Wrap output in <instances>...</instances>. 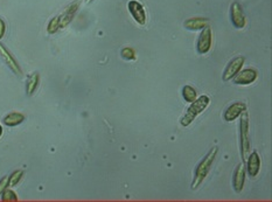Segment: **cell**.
Instances as JSON below:
<instances>
[{
    "label": "cell",
    "instance_id": "23",
    "mask_svg": "<svg viewBox=\"0 0 272 202\" xmlns=\"http://www.w3.org/2000/svg\"><path fill=\"white\" fill-rule=\"evenodd\" d=\"M5 33H6V24L5 21L0 18V41H1V39L4 38Z\"/></svg>",
    "mask_w": 272,
    "mask_h": 202
},
{
    "label": "cell",
    "instance_id": "13",
    "mask_svg": "<svg viewBox=\"0 0 272 202\" xmlns=\"http://www.w3.org/2000/svg\"><path fill=\"white\" fill-rule=\"evenodd\" d=\"M0 57L2 58V60L5 61V63L7 64L9 69L13 71V73L17 74V75H23V70H21L20 66H19L18 61L15 60V58L8 52V49L2 43H0Z\"/></svg>",
    "mask_w": 272,
    "mask_h": 202
},
{
    "label": "cell",
    "instance_id": "20",
    "mask_svg": "<svg viewBox=\"0 0 272 202\" xmlns=\"http://www.w3.org/2000/svg\"><path fill=\"white\" fill-rule=\"evenodd\" d=\"M1 200L4 202H17L19 200V198L17 197V194H15V193L8 187L2 192Z\"/></svg>",
    "mask_w": 272,
    "mask_h": 202
},
{
    "label": "cell",
    "instance_id": "10",
    "mask_svg": "<svg viewBox=\"0 0 272 202\" xmlns=\"http://www.w3.org/2000/svg\"><path fill=\"white\" fill-rule=\"evenodd\" d=\"M258 73L257 70L252 69V68H246L242 69L237 75L234 77V83L237 86H250L257 80Z\"/></svg>",
    "mask_w": 272,
    "mask_h": 202
},
{
    "label": "cell",
    "instance_id": "5",
    "mask_svg": "<svg viewBox=\"0 0 272 202\" xmlns=\"http://www.w3.org/2000/svg\"><path fill=\"white\" fill-rule=\"evenodd\" d=\"M244 62H245L244 57L234 58L233 60L227 64L226 69L223 71V75H222V80H223L224 82H228V81L233 80L234 77H235L237 74L243 69Z\"/></svg>",
    "mask_w": 272,
    "mask_h": 202
},
{
    "label": "cell",
    "instance_id": "17",
    "mask_svg": "<svg viewBox=\"0 0 272 202\" xmlns=\"http://www.w3.org/2000/svg\"><path fill=\"white\" fill-rule=\"evenodd\" d=\"M182 97L187 103H193L198 98V92L192 86H184L182 88Z\"/></svg>",
    "mask_w": 272,
    "mask_h": 202
},
{
    "label": "cell",
    "instance_id": "25",
    "mask_svg": "<svg viewBox=\"0 0 272 202\" xmlns=\"http://www.w3.org/2000/svg\"><path fill=\"white\" fill-rule=\"evenodd\" d=\"M92 1H93V0H86V4L89 5V4H91Z\"/></svg>",
    "mask_w": 272,
    "mask_h": 202
},
{
    "label": "cell",
    "instance_id": "8",
    "mask_svg": "<svg viewBox=\"0 0 272 202\" xmlns=\"http://www.w3.org/2000/svg\"><path fill=\"white\" fill-rule=\"evenodd\" d=\"M80 4L81 1L80 0H76V1L71 2L65 7V10L63 11V13L61 15H59L60 17V29H67L68 26H69L71 21L74 20L75 15H76L77 11L80 10Z\"/></svg>",
    "mask_w": 272,
    "mask_h": 202
},
{
    "label": "cell",
    "instance_id": "9",
    "mask_svg": "<svg viewBox=\"0 0 272 202\" xmlns=\"http://www.w3.org/2000/svg\"><path fill=\"white\" fill-rule=\"evenodd\" d=\"M246 167L245 171L246 173H248V175L250 178H256V176L258 175L259 171H261V157H259V154L256 151L250 152L248 157H246Z\"/></svg>",
    "mask_w": 272,
    "mask_h": 202
},
{
    "label": "cell",
    "instance_id": "12",
    "mask_svg": "<svg viewBox=\"0 0 272 202\" xmlns=\"http://www.w3.org/2000/svg\"><path fill=\"white\" fill-rule=\"evenodd\" d=\"M245 175H246L245 165L244 163H241L237 165L233 174V187L235 189L236 193H241L243 191V188H244Z\"/></svg>",
    "mask_w": 272,
    "mask_h": 202
},
{
    "label": "cell",
    "instance_id": "1",
    "mask_svg": "<svg viewBox=\"0 0 272 202\" xmlns=\"http://www.w3.org/2000/svg\"><path fill=\"white\" fill-rule=\"evenodd\" d=\"M217 153H218V147L217 146H215V147H212V150L209 151L205 157H203V159L200 161L195 169V173H194L192 189L199 188L200 186L202 185V182L205 181L206 178H207L209 172H211L212 165H214L215 160H216Z\"/></svg>",
    "mask_w": 272,
    "mask_h": 202
},
{
    "label": "cell",
    "instance_id": "14",
    "mask_svg": "<svg viewBox=\"0 0 272 202\" xmlns=\"http://www.w3.org/2000/svg\"><path fill=\"white\" fill-rule=\"evenodd\" d=\"M209 25L207 18H190L183 23L184 29L189 30H201Z\"/></svg>",
    "mask_w": 272,
    "mask_h": 202
},
{
    "label": "cell",
    "instance_id": "22",
    "mask_svg": "<svg viewBox=\"0 0 272 202\" xmlns=\"http://www.w3.org/2000/svg\"><path fill=\"white\" fill-rule=\"evenodd\" d=\"M6 188H8V176L6 175L0 180V194H2V192L5 191Z\"/></svg>",
    "mask_w": 272,
    "mask_h": 202
},
{
    "label": "cell",
    "instance_id": "7",
    "mask_svg": "<svg viewBox=\"0 0 272 202\" xmlns=\"http://www.w3.org/2000/svg\"><path fill=\"white\" fill-rule=\"evenodd\" d=\"M212 45V29L209 26L205 27V29H201V33H200L198 38V43H196V49H198L199 54H207V53L211 51Z\"/></svg>",
    "mask_w": 272,
    "mask_h": 202
},
{
    "label": "cell",
    "instance_id": "18",
    "mask_svg": "<svg viewBox=\"0 0 272 202\" xmlns=\"http://www.w3.org/2000/svg\"><path fill=\"white\" fill-rule=\"evenodd\" d=\"M23 176H24V171L23 170L14 171V172L8 176V187L9 188L15 187V186H17L18 183L21 181Z\"/></svg>",
    "mask_w": 272,
    "mask_h": 202
},
{
    "label": "cell",
    "instance_id": "6",
    "mask_svg": "<svg viewBox=\"0 0 272 202\" xmlns=\"http://www.w3.org/2000/svg\"><path fill=\"white\" fill-rule=\"evenodd\" d=\"M230 20L233 26L237 29H242L245 27L246 19L244 12H243V7L241 6L240 2L234 1L230 5Z\"/></svg>",
    "mask_w": 272,
    "mask_h": 202
},
{
    "label": "cell",
    "instance_id": "15",
    "mask_svg": "<svg viewBox=\"0 0 272 202\" xmlns=\"http://www.w3.org/2000/svg\"><path fill=\"white\" fill-rule=\"evenodd\" d=\"M25 120V115L21 113H11L8 114L7 116H5L4 118V124L6 126H17L20 125L21 123H23Z\"/></svg>",
    "mask_w": 272,
    "mask_h": 202
},
{
    "label": "cell",
    "instance_id": "2",
    "mask_svg": "<svg viewBox=\"0 0 272 202\" xmlns=\"http://www.w3.org/2000/svg\"><path fill=\"white\" fill-rule=\"evenodd\" d=\"M209 104H211V98L207 95H202L196 98L193 103H190V107L187 109L184 116L181 118V125L183 127L189 126L196 119V117H199L209 107Z\"/></svg>",
    "mask_w": 272,
    "mask_h": 202
},
{
    "label": "cell",
    "instance_id": "24",
    "mask_svg": "<svg viewBox=\"0 0 272 202\" xmlns=\"http://www.w3.org/2000/svg\"><path fill=\"white\" fill-rule=\"evenodd\" d=\"M2 132H4V130H2V126L0 125V137L2 136Z\"/></svg>",
    "mask_w": 272,
    "mask_h": 202
},
{
    "label": "cell",
    "instance_id": "16",
    "mask_svg": "<svg viewBox=\"0 0 272 202\" xmlns=\"http://www.w3.org/2000/svg\"><path fill=\"white\" fill-rule=\"evenodd\" d=\"M40 85V75L39 73H34L33 75L28 77L26 83V94L28 96H32L36 91Z\"/></svg>",
    "mask_w": 272,
    "mask_h": 202
},
{
    "label": "cell",
    "instance_id": "11",
    "mask_svg": "<svg viewBox=\"0 0 272 202\" xmlns=\"http://www.w3.org/2000/svg\"><path fill=\"white\" fill-rule=\"evenodd\" d=\"M244 111H246V104L244 102H235V103L227 108V110L223 114V118L226 122H235Z\"/></svg>",
    "mask_w": 272,
    "mask_h": 202
},
{
    "label": "cell",
    "instance_id": "3",
    "mask_svg": "<svg viewBox=\"0 0 272 202\" xmlns=\"http://www.w3.org/2000/svg\"><path fill=\"white\" fill-rule=\"evenodd\" d=\"M240 151L241 158L244 163L246 157L251 152V147H250V122L249 115L246 111L240 116Z\"/></svg>",
    "mask_w": 272,
    "mask_h": 202
},
{
    "label": "cell",
    "instance_id": "21",
    "mask_svg": "<svg viewBox=\"0 0 272 202\" xmlns=\"http://www.w3.org/2000/svg\"><path fill=\"white\" fill-rule=\"evenodd\" d=\"M121 58L126 61H134L137 58L136 52H134V49L131 47H124L123 49H121Z\"/></svg>",
    "mask_w": 272,
    "mask_h": 202
},
{
    "label": "cell",
    "instance_id": "4",
    "mask_svg": "<svg viewBox=\"0 0 272 202\" xmlns=\"http://www.w3.org/2000/svg\"><path fill=\"white\" fill-rule=\"evenodd\" d=\"M127 10H129L130 14L132 15V18L137 24L140 26H145L148 23V15H146L145 7L142 2L138 0H130L127 2Z\"/></svg>",
    "mask_w": 272,
    "mask_h": 202
},
{
    "label": "cell",
    "instance_id": "19",
    "mask_svg": "<svg viewBox=\"0 0 272 202\" xmlns=\"http://www.w3.org/2000/svg\"><path fill=\"white\" fill-rule=\"evenodd\" d=\"M60 29V17H54L52 18L51 20H49L48 25H47V32H48V34H51V35H53V34H55L56 32H58Z\"/></svg>",
    "mask_w": 272,
    "mask_h": 202
}]
</instances>
